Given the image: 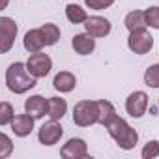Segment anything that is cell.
I'll return each mask as SVG.
<instances>
[{
	"label": "cell",
	"mask_w": 159,
	"mask_h": 159,
	"mask_svg": "<svg viewBox=\"0 0 159 159\" xmlns=\"http://www.w3.org/2000/svg\"><path fill=\"white\" fill-rule=\"evenodd\" d=\"M6 84L13 94H25L36 86V77L28 71L26 64L15 62L6 71Z\"/></svg>",
	"instance_id": "6da1fadb"
},
{
	"label": "cell",
	"mask_w": 159,
	"mask_h": 159,
	"mask_svg": "<svg viewBox=\"0 0 159 159\" xmlns=\"http://www.w3.org/2000/svg\"><path fill=\"white\" fill-rule=\"evenodd\" d=\"M107 131L109 135L116 140V144L122 148V150H131L135 148V144L139 142V133L120 116H116L109 125H107Z\"/></svg>",
	"instance_id": "7a4b0ae2"
},
{
	"label": "cell",
	"mask_w": 159,
	"mask_h": 159,
	"mask_svg": "<svg viewBox=\"0 0 159 159\" xmlns=\"http://www.w3.org/2000/svg\"><path fill=\"white\" fill-rule=\"evenodd\" d=\"M98 101H79L75 107H73V122L79 125V127H88V125H94L98 124Z\"/></svg>",
	"instance_id": "3957f363"
},
{
	"label": "cell",
	"mask_w": 159,
	"mask_h": 159,
	"mask_svg": "<svg viewBox=\"0 0 159 159\" xmlns=\"http://www.w3.org/2000/svg\"><path fill=\"white\" fill-rule=\"evenodd\" d=\"M127 45H129V49H131L135 54H146V52H150V49L153 47V38L150 36V32H148L146 28L135 30V32L129 34Z\"/></svg>",
	"instance_id": "277c9868"
},
{
	"label": "cell",
	"mask_w": 159,
	"mask_h": 159,
	"mask_svg": "<svg viewBox=\"0 0 159 159\" xmlns=\"http://www.w3.org/2000/svg\"><path fill=\"white\" fill-rule=\"evenodd\" d=\"M26 67H28V71H30L36 79H41V77H45V75L51 71L52 60H51L49 54H43L41 51H39V52H32L30 58H28V62H26Z\"/></svg>",
	"instance_id": "5b68a950"
},
{
	"label": "cell",
	"mask_w": 159,
	"mask_h": 159,
	"mask_svg": "<svg viewBox=\"0 0 159 159\" xmlns=\"http://www.w3.org/2000/svg\"><path fill=\"white\" fill-rule=\"evenodd\" d=\"M17 25L10 17H0V52H8L15 41Z\"/></svg>",
	"instance_id": "8992f818"
},
{
	"label": "cell",
	"mask_w": 159,
	"mask_h": 159,
	"mask_svg": "<svg viewBox=\"0 0 159 159\" xmlns=\"http://www.w3.org/2000/svg\"><path fill=\"white\" fill-rule=\"evenodd\" d=\"M62 133L64 131H62V125L58 124V120H51V122H47V124H43L39 127L38 139H39V142L43 146H52V144H56L60 140Z\"/></svg>",
	"instance_id": "52a82bcc"
},
{
	"label": "cell",
	"mask_w": 159,
	"mask_h": 159,
	"mask_svg": "<svg viewBox=\"0 0 159 159\" xmlns=\"http://www.w3.org/2000/svg\"><path fill=\"white\" fill-rule=\"evenodd\" d=\"M60 155L64 159H83V157L88 155V146L83 139H69L62 146Z\"/></svg>",
	"instance_id": "ba28073f"
},
{
	"label": "cell",
	"mask_w": 159,
	"mask_h": 159,
	"mask_svg": "<svg viewBox=\"0 0 159 159\" xmlns=\"http://www.w3.org/2000/svg\"><path fill=\"white\" fill-rule=\"evenodd\" d=\"M148 109V96L144 92H133L125 101V111L133 118H140Z\"/></svg>",
	"instance_id": "9c48e42d"
},
{
	"label": "cell",
	"mask_w": 159,
	"mask_h": 159,
	"mask_svg": "<svg viewBox=\"0 0 159 159\" xmlns=\"http://www.w3.org/2000/svg\"><path fill=\"white\" fill-rule=\"evenodd\" d=\"M84 28L90 36L94 38H105L109 32H111V23L105 19V17H99V15H94V17H88L86 23H84Z\"/></svg>",
	"instance_id": "30bf717a"
},
{
	"label": "cell",
	"mask_w": 159,
	"mask_h": 159,
	"mask_svg": "<svg viewBox=\"0 0 159 159\" xmlns=\"http://www.w3.org/2000/svg\"><path fill=\"white\" fill-rule=\"evenodd\" d=\"M25 111L36 120L43 118L45 114H49V99H45L43 96H32L25 101Z\"/></svg>",
	"instance_id": "8fae6325"
},
{
	"label": "cell",
	"mask_w": 159,
	"mask_h": 159,
	"mask_svg": "<svg viewBox=\"0 0 159 159\" xmlns=\"http://www.w3.org/2000/svg\"><path fill=\"white\" fill-rule=\"evenodd\" d=\"M34 116H30L28 112L25 114H17L13 120H11V131L17 135V137H26L32 133L34 129Z\"/></svg>",
	"instance_id": "7c38bea8"
},
{
	"label": "cell",
	"mask_w": 159,
	"mask_h": 159,
	"mask_svg": "<svg viewBox=\"0 0 159 159\" xmlns=\"http://www.w3.org/2000/svg\"><path fill=\"white\" fill-rule=\"evenodd\" d=\"M23 45L28 52H39L47 43H45V38L41 34V28H34V30H28L25 34V39H23Z\"/></svg>",
	"instance_id": "4fadbf2b"
},
{
	"label": "cell",
	"mask_w": 159,
	"mask_h": 159,
	"mask_svg": "<svg viewBox=\"0 0 159 159\" xmlns=\"http://www.w3.org/2000/svg\"><path fill=\"white\" fill-rule=\"evenodd\" d=\"M71 45H73L75 52L86 56V54H90V52L96 49V39H94V36H90L88 32H86V34H77V36L73 38Z\"/></svg>",
	"instance_id": "5bb4252c"
},
{
	"label": "cell",
	"mask_w": 159,
	"mask_h": 159,
	"mask_svg": "<svg viewBox=\"0 0 159 159\" xmlns=\"http://www.w3.org/2000/svg\"><path fill=\"white\" fill-rule=\"evenodd\" d=\"M52 84H54V88H56L58 92H71V90L75 88V84H77V79H75V75L69 73V71H60V73L54 77Z\"/></svg>",
	"instance_id": "9a60e30c"
},
{
	"label": "cell",
	"mask_w": 159,
	"mask_h": 159,
	"mask_svg": "<svg viewBox=\"0 0 159 159\" xmlns=\"http://www.w3.org/2000/svg\"><path fill=\"white\" fill-rule=\"evenodd\" d=\"M98 111H99V114H98V124H101V125H105V127L116 118V111H114V107H112L111 101L99 99V101H98Z\"/></svg>",
	"instance_id": "2e32d148"
},
{
	"label": "cell",
	"mask_w": 159,
	"mask_h": 159,
	"mask_svg": "<svg viewBox=\"0 0 159 159\" xmlns=\"http://www.w3.org/2000/svg\"><path fill=\"white\" fill-rule=\"evenodd\" d=\"M124 25H125V28H127L129 32L142 30V28H146V26H148V23H146V13H144V11L135 10V11L127 13V17H125V21H124Z\"/></svg>",
	"instance_id": "e0dca14e"
},
{
	"label": "cell",
	"mask_w": 159,
	"mask_h": 159,
	"mask_svg": "<svg viewBox=\"0 0 159 159\" xmlns=\"http://www.w3.org/2000/svg\"><path fill=\"white\" fill-rule=\"evenodd\" d=\"M67 112V103L62 98H51L49 99V116L51 120H62Z\"/></svg>",
	"instance_id": "ac0fdd59"
},
{
	"label": "cell",
	"mask_w": 159,
	"mask_h": 159,
	"mask_svg": "<svg viewBox=\"0 0 159 159\" xmlns=\"http://www.w3.org/2000/svg\"><path fill=\"white\" fill-rule=\"evenodd\" d=\"M66 17H67L69 23H75V25L86 23V19H88L86 11H84L81 6H77V4H67V6H66Z\"/></svg>",
	"instance_id": "d6986e66"
},
{
	"label": "cell",
	"mask_w": 159,
	"mask_h": 159,
	"mask_svg": "<svg viewBox=\"0 0 159 159\" xmlns=\"http://www.w3.org/2000/svg\"><path fill=\"white\" fill-rule=\"evenodd\" d=\"M41 34H43L47 45H54V43L60 39V28H58L56 25H52V23L43 25V26H41Z\"/></svg>",
	"instance_id": "ffe728a7"
},
{
	"label": "cell",
	"mask_w": 159,
	"mask_h": 159,
	"mask_svg": "<svg viewBox=\"0 0 159 159\" xmlns=\"http://www.w3.org/2000/svg\"><path fill=\"white\" fill-rule=\"evenodd\" d=\"M144 83L152 88H159V64L150 66L144 73Z\"/></svg>",
	"instance_id": "44dd1931"
},
{
	"label": "cell",
	"mask_w": 159,
	"mask_h": 159,
	"mask_svg": "<svg viewBox=\"0 0 159 159\" xmlns=\"http://www.w3.org/2000/svg\"><path fill=\"white\" fill-rule=\"evenodd\" d=\"M13 118H15L13 107H11L8 101H2V105H0V125H8V124H11Z\"/></svg>",
	"instance_id": "7402d4cb"
},
{
	"label": "cell",
	"mask_w": 159,
	"mask_h": 159,
	"mask_svg": "<svg viewBox=\"0 0 159 159\" xmlns=\"http://www.w3.org/2000/svg\"><path fill=\"white\" fill-rule=\"evenodd\" d=\"M144 13H146V23H148L152 28L159 30V6H152V8H148Z\"/></svg>",
	"instance_id": "603a6c76"
},
{
	"label": "cell",
	"mask_w": 159,
	"mask_h": 159,
	"mask_svg": "<svg viewBox=\"0 0 159 159\" xmlns=\"http://www.w3.org/2000/svg\"><path fill=\"white\" fill-rule=\"evenodd\" d=\"M159 155V142L157 140H150L144 148H142V157L144 159H153Z\"/></svg>",
	"instance_id": "cb8c5ba5"
},
{
	"label": "cell",
	"mask_w": 159,
	"mask_h": 159,
	"mask_svg": "<svg viewBox=\"0 0 159 159\" xmlns=\"http://www.w3.org/2000/svg\"><path fill=\"white\" fill-rule=\"evenodd\" d=\"M13 150V144H11V139L8 135H0V157H8Z\"/></svg>",
	"instance_id": "d4e9b609"
},
{
	"label": "cell",
	"mask_w": 159,
	"mask_h": 159,
	"mask_svg": "<svg viewBox=\"0 0 159 159\" xmlns=\"http://www.w3.org/2000/svg\"><path fill=\"white\" fill-rule=\"evenodd\" d=\"M90 10H105L114 4V0H84Z\"/></svg>",
	"instance_id": "484cf974"
},
{
	"label": "cell",
	"mask_w": 159,
	"mask_h": 159,
	"mask_svg": "<svg viewBox=\"0 0 159 159\" xmlns=\"http://www.w3.org/2000/svg\"><path fill=\"white\" fill-rule=\"evenodd\" d=\"M6 6H8V0H2V6H0V10H4Z\"/></svg>",
	"instance_id": "4316f807"
}]
</instances>
